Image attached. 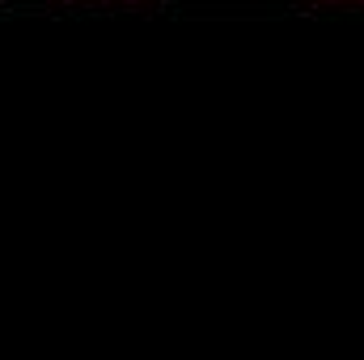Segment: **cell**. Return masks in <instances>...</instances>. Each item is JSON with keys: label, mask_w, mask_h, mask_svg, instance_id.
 Returning a JSON list of instances; mask_svg holds the SVG:
<instances>
[{"label": "cell", "mask_w": 364, "mask_h": 360, "mask_svg": "<svg viewBox=\"0 0 364 360\" xmlns=\"http://www.w3.org/2000/svg\"><path fill=\"white\" fill-rule=\"evenodd\" d=\"M55 4H68V0H55Z\"/></svg>", "instance_id": "obj_1"}]
</instances>
